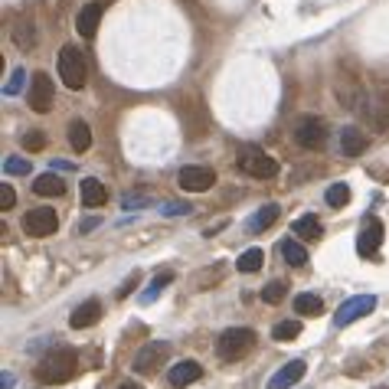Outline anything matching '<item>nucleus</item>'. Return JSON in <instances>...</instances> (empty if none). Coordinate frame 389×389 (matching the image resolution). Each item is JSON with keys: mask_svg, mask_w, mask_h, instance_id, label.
Returning a JSON list of instances; mask_svg holds the SVG:
<instances>
[{"mask_svg": "<svg viewBox=\"0 0 389 389\" xmlns=\"http://www.w3.org/2000/svg\"><path fill=\"white\" fill-rule=\"evenodd\" d=\"M53 98H56L53 79L46 76V72H36V76L30 79V95H26V105H30L36 115H43V111L53 109Z\"/></svg>", "mask_w": 389, "mask_h": 389, "instance_id": "6e6552de", "label": "nucleus"}, {"mask_svg": "<svg viewBox=\"0 0 389 389\" xmlns=\"http://www.w3.org/2000/svg\"><path fill=\"white\" fill-rule=\"evenodd\" d=\"M376 389H389V386H376Z\"/></svg>", "mask_w": 389, "mask_h": 389, "instance_id": "a19ab883", "label": "nucleus"}, {"mask_svg": "<svg viewBox=\"0 0 389 389\" xmlns=\"http://www.w3.org/2000/svg\"><path fill=\"white\" fill-rule=\"evenodd\" d=\"M98 23H102V3H86L76 17V30L82 40H92L98 30Z\"/></svg>", "mask_w": 389, "mask_h": 389, "instance_id": "2eb2a0df", "label": "nucleus"}, {"mask_svg": "<svg viewBox=\"0 0 389 389\" xmlns=\"http://www.w3.org/2000/svg\"><path fill=\"white\" fill-rule=\"evenodd\" d=\"M43 148H46V134H43V131H26V134H23V151L36 154V151H43Z\"/></svg>", "mask_w": 389, "mask_h": 389, "instance_id": "c756f323", "label": "nucleus"}, {"mask_svg": "<svg viewBox=\"0 0 389 389\" xmlns=\"http://www.w3.org/2000/svg\"><path fill=\"white\" fill-rule=\"evenodd\" d=\"M262 262H265V252H262V249H249V252H242V255H239L236 269L242 271V275H252V271L262 269Z\"/></svg>", "mask_w": 389, "mask_h": 389, "instance_id": "b1692460", "label": "nucleus"}, {"mask_svg": "<svg viewBox=\"0 0 389 389\" xmlns=\"http://www.w3.org/2000/svg\"><path fill=\"white\" fill-rule=\"evenodd\" d=\"M148 203H151V200H148L144 193H128L125 200H121V206H125V209H138V206H148Z\"/></svg>", "mask_w": 389, "mask_h": 389, "instance_id": "c9c22d12", "label": "nucleus"}, {"mask_svg": "<svg viewBox=\"0 0 389 389\" xmlns=\"http://www.w3.org/2000/svg\"><path fill=\"white\" fill-rule=\"evenodd\" d=\"M292 232L314 242V239L324 236V226H321V219H317V216H301V219H294V223H292Z\"/></svg>", "mask_w": 389, "mask_h": 389, "instance_id": "aec40b11", "label": "nucleus"}, {"mask_svg": "<svg viewBox=\"0 0 389 389\" xmlns=\"http://www.w3.org/2000/svg\"><path fill=\"white\" fill-rule=\"evenodd\" d=\"M170 354H173V347L167 340H148L138 350V357H134V370L138 373H157L161 367H167Z\"/></svg>", "mask_w": 389, "mask_h": 389, "instance_id": "39448f33", "label": "nucleus"}, {"mask_svg": "<svg viewBox=\"0 0 389 389\" xmlns=\"http://www.w3.org/2000/svg\"><path fill=\"white\" fill-rule=\"evenodd\" d=\"M98 317H102V304H98V298H88V301H82L76 311L69 314V327L72 331H86V327L98 324Z\"/></svg>", "mask_w": 389, "mask_h": 389, "instance_id": "f8f14e48", "label": "nucleus"}, {"mask_svg": "<svg viewBox=\"0 0 389 389\" xmlns=\"http://www.w3.org/2000/svg\"><path fill=\"white\" fill-rule=\"evenodd\" d=\"M56 226H59V219H56V209H49V206H36V209H30L23 216V232L33 239L53 236Z\"/></svg>", "mask_w": 389, "mask_h": 389, "instance_id": "0eeeda50", "label": "nucleus"}, {"mask_svg": "<svg viewBox=\"0 0 389 389\" xmlns=\"http://www.w3.org/2000/svg\"><path fill=\"white\" fill-rule=\"evenodd\" d=\"M255 331L252 327H229V331H223L216 340V354L223 360H242L246 354H249L252 347H255Z\"/></svg>", "mask_w": 389, "mask_h": 389, "instance_id": "f03ea898", "label": "nucleus"}, {"mask_svg": "<svg viewBox=\"0 0 389 389\" xmlns=\"http://www.w3.org/2000/svg\"><path fill=\"white\" fill-rule=\"evenodd\" d=\"M219 275H223V265H216V269L203 271V275H200V278H196V281H200V288H203V292H206V288H209L213 281H219Z\"/></svg>", "mask_w": 389, "mask_h": 389, "instance_id": "e433bc0d", "label": "nucleus"}, {"mask_svg": "<svg viewBox=\"0 0 389 389\" xmlns=\"http://www.w3.org/2000/svg\"><path fill=\"white\" fill-rule=\"evenodd\" d=\"M33 193H36V196H63L65 193V184L56 177V173H43V177H36Z\"/></svg>", "mask_w": 389, "mask_h": 389, "instance_id": "412c9836", "label": "nucleus"}, {"mask_svg": "<svg viewBox=\"0 0 389 389\" xmlns=\"http://www.w3.org/2000/svg\"><path fill=\"white\" fill-rule=\"evenodd\" d=\"M383 239H386L383 223H379V219H367L363 232L357 236V252L363 255V259H373V255L379 252V246H383Z\"/></svg>", "mask_w": 389, "mask_h": 389, "instance_id": "9b49d317", "label": "nucleus"}, {"mask_svg": "<svg viewBox=\"0 0 389 389\" xmlns=\"http://www.w3.org/2000/svg\"><path fill=\"white\" fill-rule=\"evenodd\" d=\"M76 367H79L76 350H69V347H56V350H49V354L36 363V379L46 383V386L69 383V379L76 376Z\"/></svg>", "mask_w": 389, "mask_h": 389, "instance_id": "f257e3e1", "label": "nucleus"}, {"mask_svg": "<svg viewBox=\"0 0 389 389\" xmlns=\"http://www.w3.org/2000/svg\"><path fill=\"white\" fill-rule=\"evenodd\" d=\"M278 252L285 255V262L292 265V269H301V265H308V249H304L298 239H285L278 246Z\"/></svg>", "mask_w": 389, "mask_h": 389, "instance_id": "a211bd4d", "label": "nucleus"}, {"mask_svg": "<svg viewBox=\"0 0 389 389\" xmlns=\"http://www.w3.org/2000/svg\"><path fill=\"white\" fill-rule=\"evenodd\" d=\"M304 373H308V363H304V360H292V363H285V367L269 379V389H292L294 383H301Z\"/></svg>", "mask_w": 389, "mask_h": 389, "instance_id": "ddd939ff", "label": "nucleus"}, {"mask_svg": "<svg viewBox=\"0 0 389 389\" xmlns=\"http://www.w3.org/2000/svg\"><path fill=\"white\" fill-rule=\"evenodd\" d=\"M69 144H72V151L86 154L92 148V131H88L86 121H72L69 125Z\"/></svg>", "mask_w": 389, "mask_h": 389, "instance_id": "6ab92c4d", "label": "nucleus"}, {"mask_svg": "<svg viewBox=\"0 0 389 389\" xmlns=\"http://www.w3.org/2000/svg\"><path fill=\"white\" fill-rule=\"evenodd\" d=\"M56 69H59V79H63L65 88L79 92V88L86 86V56H82V49L63 46L59 49V59H56Z\"/></svg>", "mask_w": 389, "mask_h": 389, "instance_id": "7ed1b4c3", "label": "nucleus"}, {"mask_svg": "<svg viewBox=\"0 0 389 389\" xmlns=\"http://www.w3.org/2000/svg\"><path fill=\"white\" fill-rule=\"evenodd\" d=\"M23 86H26V72H23V69H13L10 79H7V86H3V95H17Z\"/></svg>", "mask_w": 389, "mask_h": 389, "instance_id": "7c9ffc66", "label": "nucleus"}, {"mask_svg": "<svg viewBox=\"0 0 389 389\" xmlns=\"http://www.w3.org/2000/svg\"><path fill=\"white\" fill-rule=\"evenodd\" d=\"M298 334H301V321H281V324L271 327V337H275L278 344H288V340H294Z\"/></svg>", "mask_w": 389, "mask_h": 389, "instance_id": "a878e982", "label": "nucleus"}, {"mask_svg": "<svg viewBox=\"0 0 389 389\" xmlns=\"http://www.w3.org/2000/svg\"><path fill=\"white\" fill-rule=\"evenodd\" d=\"M79 190H82V203L86 206H105V200H109V190H105V184L98 177H86L79 184Z\"/></svg>", "mask_w": 389, "mask_h": 389, "instance_id": "dca6fc26", "label": "nucleus"}, {"mask_svg": "<svg viewBox=\"0 0 389 389\" xmlns=\"http://www.w3.org/2000/svg\"><path fill=\"white\" fill-rule=\"evenodd\" d=\"M13 386V376L10 373H3V383H0V389H10Z\"/></svg>", "mask_w": 389, "mask_h": 389, "instance_id": "58836bf2", "label": "nucleus"}, {"mask_svg": "<svg viewBox=\"0 0 389 389\" xmlns=\"http://www.w3.org/2000/svg\"><path fill=\"white\" fill-rule=\"evenodd\" d=\"M203 376V367L196 363V360H180L177 367L170 370V386L173 389H184V386H190V383H196V379Z\"/></svg>", "mask_w": 389, "mask_h": 389, "instance_id": "4468645a", "label": "nucleus"}, {"mask_svg": "<svg viewBox=\"0 0 389 389\" xmlns=\"http://www.w3.org/2000/svg\"><path fill=\"white\" fill-rule=\"evenodd\" d=\"M3 170L13 173V177H26V173H30V161H23V157H7V161H3Z\"/></svg>", "mask_w": 389, "mask_h": 389, "instance_id": "2f4dec72", "label": "nucleus"}, {"mask_svg": "<svg viewBox=\"0 0 389 389\" xmlns=\"http://www.w3.org/2000/svg\"><path fill=\"white\" fill-rule=\"evenodd\" d=\"M373 308H376V298H373V294H357V298H350V301H344L340 308H337L334 324H337V327H350L354 321L367 317Z\"/></svg>", "mask_w": 389, "mask_h": 389, "instance_id": "1a4fd4ad", "label": "nucleus"}, {"mask_svg": "<svg viewBox=\"0 0 389 389\" xmlns=\"http://www.w3.org/2000/svg\"><path fill=\"white\" fill-rule=\"evenodd\" d=\"M177 184L184 186L186 193H203L209 186L216 184V173L209 170V167H184L180 177H177Z\"/></svg>", "mask_w": 389, "mask_h": 389, "instance_id": "9d476101", "label": "nucleus"}, {"mask_svg": "<svg viewBox=\"0 0 389 389\" xmlns=\"http://www.w3.org/2000/svg\"><path fill=\"white\" fill-rule=\"evenodd\" d=\"M278 213H281V209H278V206H275V203L262 206L259 213H255V216L249 219V229H252V232H265V229H269L271 223H275V219H278Z\"/></svg>", "mask_w": 389, "mask_h": 389, "instance_id": "4be33fe9", "label": "nucleus"}, {"mask_svg": "<svg viewBox=\"0 0 389 389\" xmlns=\"http://www.w3.org/2000/svg\"><path fill=\"white\" fill-rule=\"evenodd\" d=\"M288 294V281H269L265 288H262V301H269V304H278L281 298Z\"/></svg>", "mask_w": 389, "mask_h": 389, "instance_id": "c85d7f7f", "label": "nucleus"}, {"mask_svg": "<svg viewBox=\"0 0 389 389\" xmlns=\"http://www.w3.org/2000/svg\"><path fill=\"white\" fill-rule=\"evenodd\" d=\"M340 151H344V157H360V154L367 151V138L360 134V128L340 131Z\"/></svg>", "mask_w": 389, "mask_h": 389, "instance_id": "f3484780", "label": "nucleus"}, {"mask_svg": "<svg viewBox=\"0 0 389 389\" xmlns=\"http://www.w3.org/2000/svg\"><path fill=\"white\" fill-rule=\"evenodd\" d=\"M95 226H98V219H86V223H82V232H92Z\"/></svg>", "mask_w": 389, "mask_h": 389, "instance_id": "4c0bfd02", "label": "nucleus"}, {"mask_svg": "<svg viewBox=\"0 0 389 389\" xmlns=\"http://www.w3.org/2000/svg\"><path fill=\"white\" fill-rule=\"evenodd\" d=\"M170 281H173V275H170V271H161V275H157V278H154L151 285H148V292L141 294V304H151V301H157V298H161V292L167 288V285H170Z\"/></svg>", "mask_w": 389, "mask_h": 389, "instance_id": "393cba45", "label": "nucleus"}, {"mask_svg": "<svg viewBox=\"0 0 389 389\" xmlns=\"http://www.w3.org/2000/svg\"><path fill=\"white\" fill-rule=\"evenodd\" d=\"M294 314L317 317V314H324V301H321L317 294H298V298H294Z\"/></svg>", "mask_w": 389, "mask_h": 389, "instance_id": "5701e85b", "label": "nucleus"}, {"mask_svg": "<svg viewBox=\"0 0 389 389\" xmlns=\"http://www.w3.org/2000/svg\"><path fill=\"white\" fill-rule=\"evenodd\" d=\"M190 209H193L190 203H167V206L161 209V213H164V216H186Z\"/></svg>", "mask_w": 389, "mask_h": 389, "instance_id": "f704fd0d", "label": "nucleus"}, {"mask_svg": "<svg viewBox=\"0 0 389 389\" xmlns=\"http://www.w3.org/2000/svg\"><path fill=\"white\" fill-rule=\"evenodd\" d=\"M13 43L20 46V49H33L36 46V33H33L30 23H17L13 26Z\"/></svg>", "mask_w": 389, "mask_h": 389, "instance_id": "bb28decb", "label": "nucleus"}, {"mask_svg": "<svg viewBox=\"0 0 389 389\" xmlns=\"http://www.w3.org/2000/svg\"><path fill=\"white\" fill-rule=\"evenodd\" d=\"M239 167H242V173H249L255 180H271V177L278 173V161L269 157V154L262 151V148H255V144H246V148L239 151Z\"/></svg>", "mask_w": 389, "mask_h": 389, "instance_id": "20e7f679", "label": "nucleus"}, {"mask_svg": "<svg viewBox=\"0 0 389 389\" xmlns=\"http://www.w3.org/2000/svg\"><path fill=\"white\" fill-rule=\"evenodd\" d=\"M294 141L301 144L304 151H321L327 144V125L321 118H314V115H304L294 125Z\"/></svg>", "mask_w": 389, "mask_h": 389, "instance_id": "423d86ee", "label": "nucleus"}, {"mask_svg": "<svg viewBox=\"0 0 389 389\" xmlns=\"http://www.w3.org/2000/svg\"><path fill=\"white\" fill-rule=\"evenodd\" d=\"M17 203V193H13L10 184H0V209H13Z\"/></svg>", "mask_w": 389, "mask_h": 389, "instance_id": "473e14b6", "label": "nucleus"}, {"mask_svg": "<svg viewBox=\"0 0 389 389\" xmlns=\"http://www.w3.org/2000/svg\"><path fill=\"white\" fill-rule=\"evenodd\" d=\"M138 281H141V271H131L128 281H125V285L118 288V298H121V301H125V298H128V294L134 292V288H138Z\"/></svg>", "mask_w": 389, "mask_h": 389, "instance_id": "72a5a7b5", "label": "nucleus"}, {"mask_svg": "<svg viewBox=\"0 0 389 389\" xmlns=\"http://www.w3.org/2000/svg\"><path fill=\"white\" fill-rule=\"evenodd\" d=\"M118 389H141V386H138V383H121Z\"/></svg>", "mask_w": 389, "mask_h": 389, "instance_id": "ea45409f", "label": "nucleus"}, {"mask_svg": "<svg viewBox=\"0 0 389 389\" xmlns=\"http://www.w3.org/2000/svg\"><path fill=\"white\" fill-rule=\"evenodd\" d=\"M327 203L334 206V209H340V206L350 203V186L347 184H334V186H327Z\"/></svg>", "mask_w": 389, "mask_h": 389, "instance_id": "cd10ccee", "label": "nucleus"}]
</instances>
